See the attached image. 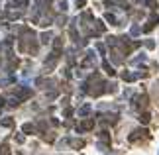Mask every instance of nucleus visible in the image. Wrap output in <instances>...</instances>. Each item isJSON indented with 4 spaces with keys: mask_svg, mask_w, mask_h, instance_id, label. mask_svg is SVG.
<instances>
[{
    "mask_svg": "<svg viewBox=\"0 0 159 155\" xmlns=\"http://www.w3.org/2000/svg\"><path fill=\"white\" fill-rule=\"evenodd\" d=\"M140 120H141L143 124H147V122H149V114H141V118H140Z\"/></svg>",
    "mask_w": 159,
    "mask_h": 155,
    "instance_id": "1",
    "label": "nucleus"
}]
</instances>
